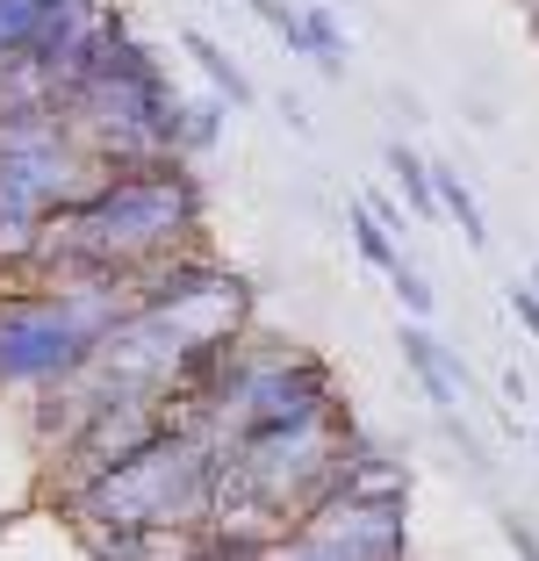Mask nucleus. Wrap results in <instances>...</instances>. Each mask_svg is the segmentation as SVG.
Returning <instances> with one entry per match:
<instances>
[{
    "mask_svg": "<svg viewBox=\"0 0 539 561\" xmlns=\"http://www.w3.org/2000/svg\"><path fill=\"white\" fill-rule=\"evenodd\" d=\"M187 245H209V187H202L195 159L159 151V159L101 165L80 202L50 209L36 260H94L115 274H137Z\"/></svg>",
    "mask_w": 539,
    "mask_h": 561,
    "instance_id": "f257e3e1",
    "label": "nucleus"
},
{
    "mask_svg": "<svg viewBox=\"0 0 539 561\" xmlns=\"http://www.w3.org/2000/svg\"><path fill=\"white\" fill-rule=\"evenodd\" d=\"M123 317L130 288H44L30 274H0V389L44 397L80 381Z\"/></svg>",
    "mask_w": 539,
    "mask_h": 561,
    "instance_id": "f03ea898",
    "label": "nucleus"
},
{
    "mask_svg": "<svg viewBox=\"0 0 539 561\" xmlns=\"http://www.w3.org/2000/svg\"><path fill=\"white\" fill-rule=\"evenodd\" d=\"M209 482H216V439L195 425H173L137 461L101 476L66 504V518H101L130 533H195L209 526Z\"/></svg>",
    "mask_w": 539,
    "mask_h": 561,
    "instance_id": "7ed1b4c3",
    "label": "nucleus"
},
{
    "mask_svg": "<svg viewBox=\"0 0 539 561\" xmlns=\"http://www.w3.org/2000/svg\"><path fill=\"white\" fill-rule=\"evenodd\" d=\"M165 432H173V411H165L159 389H115V397L80 425V439H72L66 454H50V461H44L50 468V504L66 512L80 490H94L101 476H115L123 461H137V454L159 446Z\"/></svg>",
    "mask_w": 539,
    "mask_h": 561,
    "instance_id": "20e7f679",
    "label": "nucleus"
},
{
    "mask_svg": "<svg viewBox=\"0 0 539 561\" xmlns=\"http://www.w3.org/2000/svg\"><path fill=\"white\" fill-rule=\"evenodd\" d=\"M395 346H403V367H410V381L425 389L432 411H454V403L468 397V367H460V353H446V339L432 324L403 317V324H395Z\"/></svg>",
    "mask_w": 539,
    "mask_h": 561,
    "instance_id": "39448f33",
    "label": "nucleus"
},
{
    "mask_svg": "<svg viewBox=\"0 0 539 561\" xmlns=\"http://www.w3.org/2000/svg\"><path fill=\"white\" fill-rule=\"evenodd\" d=\"M180 50L195 58V72L209 80V94H216V101H230V108H252V101H260V87H252V72L238 66V58H230V50L216 44L209 30H180Z\"/></svg>",
    "mask_w": 539,
    "mask_h": 561,
    "instance_id": "423d86ee",
    "label": "nucleus"
},
{
    "mask_svg": "<svg viewBox=\"0 0 539 561\" xmlns=\"http://www.w3.org/2000/svg\"><path fill=\"white\" fill-rule=\"evenodd\" d=\"M381 165H389V181L403 187V209L417 216V224H432V216H439V187H432V159L425 151H410L403 137H395V145L381 151Z\"/></svg>",
    "mask_w": 539,
    "mask_h": 561,
    "instance_id": "0eeeda50",
    "label": "nucleus"
},
{
    "mask_svg": "<svg viewBox=\"0 0 539 561\" xmlns=\"http://www.w3.org/2000/svg\"><path fill=\"white\" fill-rule=\"evenodd\" d=\"M432 187H439V216L454 224L460 238H468L474 252H490V224H482V202H474V187L460 181V165H432Z\"/></svg>",
    "mask_w": 539,
    "mask_h": 561,
    "instance_id": "6e6552de",
    "label": "nucleus"
},
{
    "mask_svg": "<svg viewBox=\"0 0 539 561\" xmlns=\"http://www.w3.org/2000/svg\"><path fill=\"white\" fill-rule=\"evenodd\" d=\"M223 123H230V101H216V94H180V159H209L216 145H223Z\"/></svg>",
    "mask_w": 539,
    "mask_h": 561,
    "instance_id": "1a4fd4ad",
    "label": "nucleus"
},
{
    "mask_svg": "<svg viewBox=\"0 0 539 561\" xmlns=\"http://www.w3.org/2000/svg\"><path fill=\"white\" fill-rule=\"evenodd\" d=\"M345 238H353L359 266H375V274H395V266H403V245H395L375 216H367V202H353V209H345Z\"/></svg>",
    "mask_w": 539,
    "mask_h": 561,
    "instance_id": "9d476101",
    "label": "nucleus"
},
{
    "mask_svg": "<svg viewBox=\"0 0 539 561\" xmlns=\"http://www.w3.org/2000/svg\"><path fill=\"white\" fill-rule=\"evenodd\" d=\"M302 30H310V66L324 72V80H345V58H353V44H345L339 15H331V8H302Z\"/></svg>",
    "mask_w": 539,
    "mask_h": 561,
    "instance_id": "9b49d317",
    "label": "nucleus"
},
{
    "mask_svg": "<svg viewBox=\"0 0 539 561\" xmlns=\"http://www.w3.org/2000/svg\"><path fill=\"white\" fill-rule=\"evenodd\" d=\"M245 8L280 36V50H288V58H310V30H302V8H288V0H245Z\"/></svg>",
    "mask_w": 539,
    "mask_h": 561,
    "instance_id": "f8f14e48",
    "label": "nucleus"
},
{
    "mask_svg": "<svg viewBox=\"0 0 539 561\" xmlns=\"http://www.w3.org/2000/svg\"><path fill=\"white\" fill-rule=\"evenodd\" d=\"M389 288H395V302H403V317H417V324H432V310H439V296H432V280L417 274V266H395L389 274Z\"/></svg>",
    "mask_w": 539,
    "mask_h": 561,
    "instance_id": "ddd939ff",
    "label": "nucleus"
},
{
    "mask_svg": "<svg viewBox=\"0 0 539 561\" xmlns=\"http://www.w3.org/2000/svg\"><path fill=\"white\" fill-rule=\"evenodd\" d=\"M359 202H367V216H375L381 231H389V238H395V245H403V231H410V209H395V202H389V195H359Z\"/></svg>",
    "mask_w": 539,
    "mask_h": 561,
    "instance_id": "4468645a",
    "label": "nucleus"
},
{
    "mask_svg": "<svg viewBox=\"0 0 539 561\" xmlns=\"http://www.w3.org/2000/svg\"><path fill=\"white\" fill-rule=\"evenodd\" d=\"M504 302H511V317H518V324L539 339V296H532V280H511V288H504Z\"/></svg>",
    "mask_w": 539,
    "mask_h": 561,
    "instance_id": "2eb2a0df",
    "label": "nucleus"
},
{
    "mask_svg": "<svg viewBox=\"0 0 539 561\" xmlns=\"http://www.w3.org/2000/svg\"><path fill=\"white\" fill-rule=\"evenodd\" d=\"M504 540H511V547H518V561H539V533H532V526H525V518H518V512H504Z\"/></svg>",
    "mask_w": 539,
    "mask_h": 561,
    "instance_id": "dca6fc26",
    "label": "nucleus"
},
{
    "mask_svg": "<svg viewBox=\"0 0 539 561\" xmlns=\"http://www.w3.org/2000/svg\"><path fill=\"white\" fill-rule=\"evenodd\" d=\"M280 116H288L295 137H310V108H302V101H280Z\"/></svg>",
    "mask_w": 539,
    "mask_h": 561,
    "instance_id": "f3484780",
    "label": "nucleus"
},
{
    "mask_svg": "<svg viewBox=\"0 0 539 561\" xmlns=\"http://www.w3.org/2000/svg\"><path fill=\"white\" fill-rule=\"evenodd\" d=\"M532 296H539V266H532Z\"/></svg>",
    "mask_w": 539,
    "mask_h": 561,
    "instance_id": "a211bd4d",
    "label": "nucleus"
},
{
    "mask_svg": "<svg viewBox=\"0 0 539 561\" xmlns=\"http://www.w3.org/2000/svg\"><path fill=\"white\" fill-rule=\"evenodd\" d=\"M532 439H539V425H532Z\"/></svg>",
    "mask_w": 539,
    "mask_h": 561,
    "instance_id": "6ab92c4d",
    "label": "nucleus"
}]
</instances>
